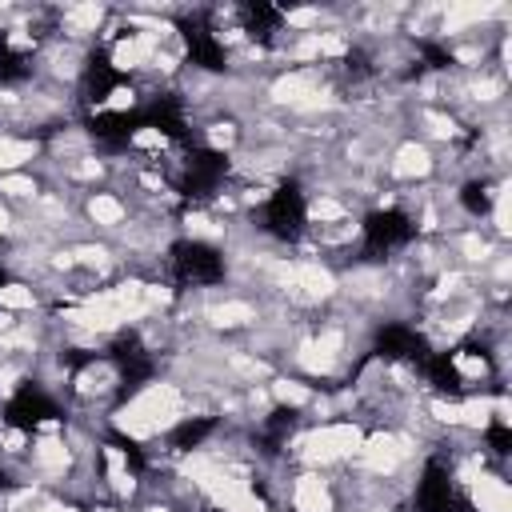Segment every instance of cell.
<instances>
[{
	"mask_svg": "<svg viewBox=\"0 0 512 512\" xmlns=\"http://www.w3.org/2000/svg\"><path fill=\"white\" fill-rule=\"evenodd\" d=\"M432 168H436V156H432V148L420 144V140H404V144L392 152V164H388V172H392L396 180H424V176H432Z\"/></svg>",
	"mask_w": 512,
	"mask_h": 512,
	"instance_id": "2",
	"label": "cell"
},
{
	"mask_svg": "<svg viewBox=\"0 0 512 512\" xmlns=\"http://www.w3.org/2000/svg\"><path fill=\"white\" fill-rule=\"evenodd\" d=\"M424 124H428V132L440 136V140H452V136H456V120L444 116V112H424Z\"/></svg>",
	"mask_w": 512,
	"mask_h": 512,
	"instance_id": "18",
	"label": "cell"
},
{
	"mask_svg": "<svg viewBox=\"0 0 512 512\" xmlns=\"http://www.w3.org/2000/svg\"><path fill=\"white\" fill-rule=\"evenodd\" d=\"M468 492H472V508L476 512H508L512 508V488L496 472H476Z\"/></svg>",
	"mask_w": 512,
	"mask_h": 512,
	"instance_id": "4",
	"label": "cell"
},
{
	"mask_svg": "<svg viewBox=\"0 0 512 512\" xmlns=\"http://www.w3.org/2000/svg\"><path fill=\"white\" fill-rule=\"evenodd\" d=\"M8 228H12V216H8V208H4V204H0V236H4V232H8Z\"/></svg>",
	"mask_w": 512,
	"mask_h": 512,
	"instance_id": "22",
	"label": "cell"
},
{
	"mask_svg": "<svg viewBox=\"0 0 512 512\" xmlns=\"http://www.w3.org/2000/svg\"><path fill=\"white\" fill-rule=\"evenodd\" d=\"M132 144H136V148H164L168 136H164L160 128H140V132L132 136Z\"/></svg>",
	"mask_w": 512,
	"mask_h": 512,
	"instance_id": "20",
	"label": "cell"
},
{
	"mask_svg": "<svg viewBox=\"0 0 512 512\" xmlns=\"http://www.w3.org/2000/svg\"><path fill=\"white\" fill-rule=\"evenodd\" d=\"M32 468L48 480H60L72 468V448L64 444V436H44L32 444Z\"/></svg>",
	"mask_w": 512,
	"mask_h": 512,
	"instance_id": "6",
	"label": "cell"
},
{
	"mask_svg": "<svg viewBox=\"0 0 512 512\" xmlns=\"http://www.w3.org/2000/svg\"><path fill=\"white\" fill-rule=\"evenodd\" d=\"M204 320H208L212 328H220V332H236V328L256 324V308H252L248 300H224V304H212V308L204 312Z\"/></svg>",
	"mask_w": 512,
	"mask_h": 512,
	"instance_id": "7",
	"label": "cell"
},
{
	"mask_svg": "<svg viewBox=\"0 0 512 512\" xmlns=\"http://www.w3.org/2000/svg\"><path fill=\"white\" fill-rule=\"evenodd\" d=\"M0 444H4V452H8V456H20V452L28 448V436H24L20 428H8V432L0 436Z\"/></svg>",
	"mask_w": 512,
	"mask_h": 512,
	"instance_id": "21",
	"label": "cell"
},
{
	"mask_svg": "<svg viewBox=\"0 0 512 512\" xmlns=\"http://www.w3.org/2000/svg\"><path fill=\"white\" fill-rule=\"evenodd\" d=\"M208 144L212 148H232L236 144V124H228V120L224 124H212L208 128Z\"/></svg>",
	"mask_w": 512,
	"mask_h": 512,
	"instance_id": "19",
	"label": "cell"
},
{
	"mask_svg": "<svg viewBox=\"0 0 512 512\" xmlns=\"http://www.w3.org/2000/svg\"><path fill=\"white\" fill-rule=\"evenodd\" d=\"M120 384V376H116V368L112 364H88L80 376H76V392L80 396H104V392H112Z\"/></svg>",
	"mask_w": 512,
	"mask_h": 512,
	"instance_id": "10",
	"label": "cell"
},
{
	"mask_svg": "<svg viewBox=\"0 0 512 512\" xmlns=\"http://www.w3.org/2000/svg\"><path fill=\"white\" fill-rule=\"evenodd\" d=\"M36 156V140H16V136H0V172L20 168L24 160Z\"/></svg>",
	"mask_w": 512,
	"mask_h": 512,
	"instance_id": "12",
	"label": "cell"
},
{
	"mask_svg": "<svg viewBox=\"0 0 512 512\" xmlns=\"http://www.w3.org/2000/svg\"><path fill=\"white\" fill-rule=\"evenodd\" d=\"M292 508L296 512H332L336 496H332L328 480H320L316 472H304L292 480Z\"/></svg>",
	"mask_w": 512,
	"mask_h": 512,
	"instance_id": "5",
	"label": "cell"
},
{
	"mask_svg": "<svg viewBox=\"0 0 512 512\" xmlns=\"http://www.w3.org/2000/svg\"><path fill=\"white\" fill-rule=\"evenodd\" d=\"M360 440H364V432L356 428V424H320V428H312L304 440H300V460L304 464H340V460H348V456H356V448H360Z\"/></svg>",
	"mask_w": 512,
	"mask_h": 512,
	"instance_id": "1",
	"label": "cell"
},
{
	"mask_svg": "<svg viewBox=\"0 0 512 512\" xmlns=\"http://www.w3.org/2000/svg\"><path fill=\"white\" fill-rule=\"evenodd\" d=\"M36 292L28 284H0V312H32Z\"/></svg>",
	"mask_w": 512,
	"mask_h": 512,
	"instance_id": "14",
	"label": "cell"
},
{
	"mask_svg": "<svg viewBox=\"0 0 512 512\" xmlns=\"http://www.w3.org/2000/svg\"><path fill=\"white\" fill-rule=\"evenodd\" d=\"M60 20H64L68 36H88L104 24V4H68L60 12Z\"/></svg>",
	"mask_w": 512,
	"mask_h": 512,
	"instance_id": "9",
	"label": "cell"
},
{
	"mask_svg": "<svg viewBox=\"0 0 512 512\" xmlns=\"http://www.w3.org/2000/svg\"><path fill=\"white\" fill-rule=\"evenodd\" d=\"M84 212H88V220H92V224H100V228H120V224H124V216H128L124 200H120V196H112V192H96V196H88Z\"/></svg>",
	"mask_w": 512,
	"mask_h": 512,
	"instance_id": "8",
	"label": "cell"
},
{
	"mask_svg": "<svg viewBox=\"0 0 512 512\" xmlns=\"http://www.w3.org/2000/svg\"><path fill=\"white\" fill-rule=\"evenodd\" d=\"M268 396H272L276 404H284V408H304V404H312V388H308V384H296V380H272Z\"/></svg>",
	"mask_w": 512,
	"mask_h": 512,
	"instance_id": "11",
	"label": "cell"
},
{
	"mask_svg": "<svg viewBox=\"0 0 512 512\" xmlns=\"http://www.w3.org/2000/svg\"><path fill=\"white\" fill-rule=\"evenodd\" d=\"M456 372L464 376V380H480V376H488V356L484 352H456Z\"/></svg>",
	"mask_w": 512,
	"mask_h": 512,
	"instance_id": "16",
	"label": "cell"
},
{
	"mask_svg": "<svg viewBox=\"0 0 512 512\" xmlns=\"http://www.w3.org/2000/svg\"><path fill=\"white\" fill-rule=\"evenodd\" d=\"M320 92V72L316 68H292V72H284L276 84H272V100L276 104H288L292 112L308 100V96H316Z\"/></svg>",
	"mask_w": 512,
	"mask_h": 512,
	"instance_id": "3",
	"label": "cell"
},
{
	"mask_svg": "<svg viewBox=\"0 0 512 512\" xmlns=\"http://www.w3.org/2000/svg\"><path fill=\"white\" fill-rule=\"evenodd\" d=\"M460 256H464L468 264H488V260L496 256V244H492L488 236H480V232H464V236H460Z\"/></svg>",
	"mask_w": 512,
	"mask_h": 512,
	"instance_id": "15",
	"label": "cell"
},
{
	"mask_svg": "<svg viewBox=\"0 0 512 512\" xmlns=\"http://www.w3.org/2000/svg\"><path fill=\"white\" fill-rule=\"evenodd\" d=\"M308 220H312L316 228H324V224H340V220H348V208H344L336 196H316V200L308 204Z\"/></svg>",
	"mask_w": 512,
	"mask_h": 512,
	"instance_id": "13",
	"label": "cell"
},
{
	"mask_svg": "<svg viewBox=\"0 0 512 512\" xmlns=\"http://www.w3.org/2000/svg\"><path fill=\"white\" fill-rule=\"evenodd\" d=\"M0 192L12 196V200H36L40 196V188H36L32 176H0Z\"/></svg>",
	"mask_w": 512,
	"mask_h": 512,
	"instance_id": "17",
	"label": "cell"
}]
</instances>
